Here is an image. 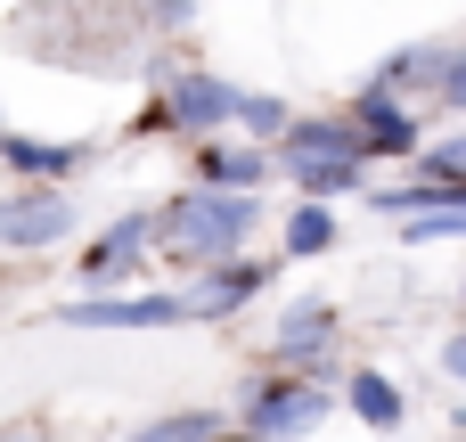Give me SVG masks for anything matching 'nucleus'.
<instances>
[{
  "label": "nucleus",
  "mask_w": 466,
  "mask_h": 442,
  "mask_svg": "<svg viewBox=\"0 0 466 442\" xmlns=\"http://www.w3.org/2000/svg\"><path fill=\"white\" fill-rule=\"evenodd\" d=\"M295 123V107L279 98V90H246V107H238V131L246 139H262V148H279V131Z\"/></svg>",
  "instance_id": "obj_15"
},
{
  "label": "nucleus",
  "mask_w": 466,
  "mask_h": 442,
  "mask_svg": "<svg viewBox=\"0 0 466 442\" xmlns=\"http://www.w3.org/2000/svg\"><path fill=\"white\" fill-rule=\"evenodd\" d=\"M442 369H451V385H466V328L442 344Z\"/></svg>",
  "instance_id": "obj_21"
},
{
  "label": "nucleus",
  "mask_w": 466,
  "mask_h": 442,
  "mask_svg": "<svg viewBox=\"0 0 466 442\" xmlns=\"http://www.w3.org/2000/svg\"><path fill=\"white\" fill-rule=\"evenodd\" d=\"M270 156H279V172H287L303 197H352L360 172L377 164V148H369V131L352 123V107H336V115H295Z\"/></svg>",
  "instance_id": "obj_2"
},
{
  "label": "nucleus",
  "mask_w": 466,
  "mask_h": 442,
  "mask_svg": "<svg viewBox=\"0 0 466 442\" xmlns=\"http://www.w3.org/2000/svg\"><path fill=\"white\" fill-rule=\"evenodd\" d=\"M328 410H336V394H328V377L319 369H262V377H246V394H238V427H254L262 442H287V435H311V427H328Z\"/></svg>",
  "instance_id": "obj_3"
},
{
  "label": "nucleus",
  "mask_w": 466,
  "mask_h": 442,
  "mask_svg": "<svg viewBox=\"0 0 466 442\" xmlns=\"http://www.w3.org/2000/svg\"><path fill=\"white\" fill-rule=\"evenodd\" d=\"M74 238V197L57 180H25L0 197V246L8 254H41V246H66Z\"/></svg>",
  "instance_id": "obj_4"
},
{
  "label": "nucleus",
  "mask_w": 466,
  "mask_h": 442,
  "mask_svg": "<svg viewBox=\"0 0 466 442\" xmlns=\"http://www.w3.org/2000/svg\"><path fill=\"white\" fill-rule=\"evenodd\" d=\"M344 230H336V213H328V197H303L295 205V221H287V254L295 262H311V254H328Z\"/></svg>",
  "instance_id": "obj_14"
},
{
  "label": "nucleus",
  "mask_w": 466,
  "mask_h": 442,
  "mask_svg": "<svg viewBox=\"0 0 466 442\" xmlns=\"http://www.w3.org/2000/svg\"><path fill=\"white\" fill-rule=\"evenodd\" d=\"M213 442H262V435H254V427H238V435H229V427H221V435H213Z\"/></svg>",
  "instance_id": "obj_23"
},
{
  "label": "nucleus",
  "mask_w": 466,
  "mask_h": 442,
  "mask_svg": "<svg viewBox=\"0 0 466 442\" xmlns=\"http://www.w3.org/2000/svg\"><path fill=\"white\" fill-rule=\"evenodd\" d=\"M139 254H156V213H123V221H106V230L82 246V279H90V287H115V279H131Z\"/></svg>",
  "instance_id": "obj_9"
},
{
  "label": "nucleus",
  "mask_w": 466,
  "mask_h": 442,
  "mask_svg": "<svg viewBox=\"0 0 466 442\" xmlns=\"http://www.w3.org/2000/svg\"><path fill=\"white\" fill-rule=\"evenodd\" d=\"M254 221H262V189H213V180H188L172 205H156V246H164L172 262L205 271V262L246 254Z\"/></svg>",
  "instance_id": "obj_1"
},
{
  "label": "nucleus",
  "mask_w": 466,
  "mask_h": 442,
  "mask_svg": "<svg viewBox=\"0 0 466 442\" xmlns=\"http://www.w3.org/2000/svg\"><path fill=\"white\" fill-rule=\"evenodd\" d=\"M336 328H344V312H336L328 295H303V303L279 312V328H270V361H287V369H328Z\"/></svg>",
  "instance_id": "obj_7"
},
{
  "label": "nucleus",
  "mask_w": 466,
  "mask_h": 442,
  "mask_svg": "<svg viewBox=\"0 0 466 442\" xmlns=\"http://www.w3.org/2000/svg\"><path fill=\"white\" fill-rule=\"evenodd\" d=\"M156 98H164V115H172V131H180V139H213V131H229V123H238V107H246V90H238V82H221V74H205V66L172 74Z\"/></svg>",
  "instance_id": "obj_5"
},
{
  "label": "nucleus",
  "mask_w": 466,
  "mask_h": 442,
  "mask_svg": "<svg viewBox=\"0 0 466 442\" xmlns=\"http://www.w3.org/2000/svg\"><path fill=\"white\" fill-rule=\"evenodd\" d=\"M188 8H197V0H147V16H156L164 33H172V25H188Z\"/></svg>",
  "instance_id": "obj_20"
},
{
  "label": "nucleus",
  "mask_w": 466,
  "mask_h": 442,
  "mask_svg": "<svg viewBox=\"0 0 466 442\" xmlns=\"http://www.w3.org/2000/svg\"><path fill=\"white\" fill-rule=\"evenodd\" d=\"M0 442H57L49 427H0Z\"/></svg>",
  "instance_id": "obj_22"
},
{
  "label": "nucleus",
  "mask_w": 466,
  "mask_h": 442,
  "mask_svg": "<svg viewBox=\"0 0 466 442\" xmlns=\"http://www.w3.org/2000/svg\"><path fill=\"white\" fill-rule=\"evenodd\" d=\"M418 164H426V172H466V131H451V139H426V148H418Z\"/></svg>",
  "instance_id": "obj_19"
},
{
  "label": "nucleus",
  "mask_w": 466,
  "mask_h": 442,
  "mask_svg": "<svg viewBox=\"0 0 466 442\" xmlns=\"http://www.w3.org/2000/svg\"><path fill=\"white\" fill-rule=\"evenodd\" d=\"M434 98H442L451 115H466V49H442V74H434Z\"/></svg>",
  "instance_id": "obj_18"
},
{
  "label": "nucleus",
  "mask_w": 466,
  "mask_h": 442,
  "mask_svg": "<svg viewBox=\"0 0 466 442\" xmlns=\"http://www.w3.org/2000/svg\"><path fill=\"white\" fill-rule=\"evenodd\" d=\"M0 164L8 172H25V180H57V172H82L90 164V148L82 139H25V131H0Z\"/></svg>",
  "instance_id": "obj_13"
},
{
  "label": "nucleus",
  "mask_w": 466,
  "mask_h": 442,
  "mask_svg": "<svg viewBox=\"0 0 466 442\" xmlns=\"http://www.w3.org/2000/svg\"><path fill=\"white\" fill-rule=\"evenodd\" d=\"M188 320V295H82V303H57V328H180Z\"/></svg>",
  "instance_id": "obj_6"
},
{
  "label": "nucleus",
  "mask_w": 466,
  "mask_h": 442,
  "mask_svg": "<svg viewBox=\"0 0 466 442\" xmlns=\"http://www.w3.org/2000/svg\"><path fill=\"white\" fill-rule=\"evenodd\" d=\"M229 427L221 410H172V418H156V427H139V442H213Z\"/></svg>",
  "instance_id": "obj_16"
},
{
  "label": "nucleus",
  "mask_w": 466,
  "mask_h": 442,
  "mask_svg": "<svg viewBox=\"0 0 466 442\" xmlns=\"http://www.w3.org/2000/svg\"><path fill=\"white\" fill-rule=\"evenodd\" d=\"M352 123L369 131L377 156H418V148H426V123H418V107H410L393 82H369V90L352 98Z\"/></svg>",
  "instance_id": "obj_8"
},
{
  "label": "nucleus",
  "mask_w": 466,
  "mask_h": 442,
  "mask_svg": "<svg viewBox=\"0 0 466 442\" xmlns=\"http://www.w3.org/2000/svg\"><path fill=\"white\" fill-rule=\"evenodd\" d=\"M197 180H213V189H270V180H287V172H279V156H270L262 139L229 148V139L213 131V139H197Z\"/></svg>",
  "instance_id": "obj_11"
},
{
  "label": "nucleus",
  "mask_w": 466,
  "mask_h": 442,
  "mask_svg": "<svg viewBox=\"0 0 466 442\" xmlns=\"http://www.w3.org/2000/svg\"><path fill=\"white\" fill-rule=\"evenodd\" d=\"M270 287V262H246V254H229V262H205L197 271V287H188V320H229L238 303H254Z\"/></svg>",
  "instance_id": "obj_10"
},
{
  "label": "nucleus",
  "mask_w": 466,
  "mask_h": 442,
  "mask_svg": "<svg viewBox=\"0 0 466 442\" xmlns=\"http://www.w3.org/2000/svg\"><path fill=\"white\" fill-rule=\"evenodd\" d=\"M466 238V205H434V213H401V246H442Z\"/></svg>",
  "instance_id": "obj_17"
},
{
  "label": "nucleus",
  "mask_w": 466,
  "mask_h": 442,
  "mask_svg": "<svg viewBox=\"0 0 466 442\" xmlns=\"http://www.w3.org/2000/svg\"><path fill=\"white\" fill-rule=\"evenodd\" d=\"M344 410H352L369 435H393V427L410 418V394H401L385 369H352V377H344Z\"/></svg>",
  "instance_id": "obj_12"
}]
</instances>
